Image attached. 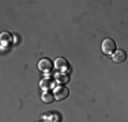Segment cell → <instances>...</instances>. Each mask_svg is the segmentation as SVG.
Instances as JSON below:
<instances>
[{
	"label": "cell",
	"mask_w": 128,
	"mask_h": 122,
	"mask_svg": "<svg viewBox=\"0 0 128 122\" xmlns=\"http://www.w3.org/2000/svg\"><path fill=\"white\" fill-rule=\"evenodd\" d=\"M102 52L105 54H112L116 52V42L112 38H105L102 41Z\"/></svg>",
	"instance_id": "1"
},
{
	"label": "cell",
	"mask_w": 128,
	"mask_h": 122,
	"mask_svg": "<svg viewBox=\"0 0 128 122\" xmlns=\"http://www.w3.org/2000/svg\"><path fill=\"white\" fill-rule=\"evenodd\" d=\"M54 98H56V100H59V102H62V100H66L67 98L70 95V91L68 88L63 87V85H60V87H57L56 90H54Z\"/></svg>",
	"instance_id": "2"
},
{
	"label": "cell",
	"mask_w": 128,
	"mask_h": 122,
	"mask_svg": "<svg viewBox=\"0 0 128 122\" xmlns=\"http://www.w3.org/2000/svg\"><path fill=\"white\" fill-rule=\"evenodd\" d=\"M112 60H113L114 62H117V64H121V62H124V61L127 60V53L124 50H121V49H117V50L113 53V56H112Z\"/></svg>",
	"instance_id": "3"
},
{
	"label": "cell",
	"mask_w": 128,
	"mask_h": 122,
	"mask_svg": "<svg viewBox=\"0 0 128 122\" xmlns=\"http://www.w3.org/2000/svg\"><path fill=\"white\" fill-rule=\"evenodd\" d=\"M52 66H53V64H52V61L49 59H41L38 62V68H40V71H42V72L52 71Z\"/></svg>",
	"instance_id": "4"
},
{
	"label": "cell",
	"mask_w": 128,
	"mask_h": 122,
	"mask_svg": "<svg viewBox=\"0 0 128 122\" xmlns=\"http://www.w3.org/2000/svg\"><path fill=\"white\" fill-rule=\"evenodd\" d=\"M54 66H56L59 71H64V69L70 68V64L68 61H67L66 59H63V57H60V59L56 60V62H54Z\"/></svg>",
	"instance_id": "5"
},
{
	"label": "cell",
	"mask_w": 128,
	"mask_h": 122,
	"mask_svg": "<svg viewBox=\"0 0 128 122\" xmlns=\"http://www.w3.org/2000/svg\"><path fill=\"white\" fill-rule=\"evenodd\" d=\"M42 102L44 103H52L56 100V98H54V94L52 92V91H45L44 94H42Z\"/></svg>",
	"instance_id": "6"
},
{
	"label": "cell",
	"mask_w": 128,
	"mask_h": 122,
	"mask_svg": "<svg viewBox=\"0 0 128 122\" xmlns=\"http://www.w3.org/2000/svg\"><path fill=\"white\" fill-rule=\"evenodd\" d=\"M45 122H46V121H45Z\"/></svg>",
	"instance_id": "7"
}]
</instances>
